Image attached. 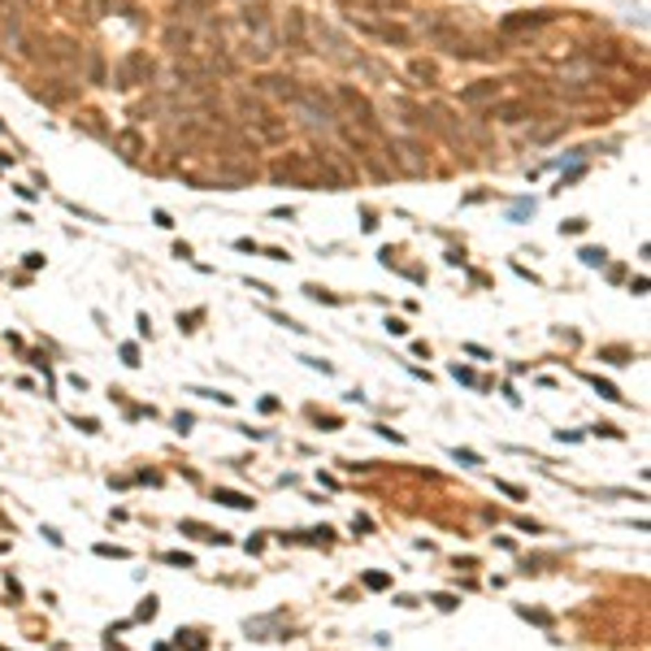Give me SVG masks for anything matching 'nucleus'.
<instances>
[{"mask_svg":"<svg viewBox=\"0 0 651 651\" xmlns=\"http://www.w3.org/2000/svg\"><path fill=\"white\" fill-rule=\"evenodd\" d=\"M339 135H344V143L356 157H373V148L382 143V135H369V130H361V126H339Z\"/></svg>","mask_w":651,"mask_h":651,"instance_id":"obj_15","label":"nucleus"},{"mask_svg":"<svg viewBox=\"0 0 651 651\" xmlns=\"http://www.w3.org/2000/svg\"><path fill=\"white\" fill-rule=\"evenodd\" d=\"M87 78H91L96 87H105V61H100V53L87 57Z\"/></svg>","mask_w":651,"mask_h":651,"instance_id":"obj_21","label":"nucleus"},{"mask_svg":"<svg viewBox=\"0 0 651 651\" xmlns=\"http://www.w3.org/2000/svg\"><path fill=\"white\" fill-rule=\"evenodd\" d=\"M213 499H217V503H226V508H252V503H256V499L239 495V491H222V486L213 491Z\"/></svg>","mask_w":651,"mask_h":651,"instance_id":"obj_20","label":"nucleus"},{"mask_svg":"<svg viewBox=\"0 0 651 651\" xmlns=\"http://www.w3.org/2000/svg\"><path fill=\"white\" fill-rule=\"evenodd\" d=\"M113 139V152H118L122 161H139L143 152H148V139L139 135V126H126V130H118V135H109Z\"/></svg>","mask_w":651,"mask_h":651,"instance_id":"obj_13","label":"nucleus"},{"mask_svg":"<svg viewBox=\"0 0 651 651\" xmlns=\"http://www.w3.org/2000/svg\"><path fill=\"white\" fill-rule=\"evenodd\" d=\"M421 30H426V39L434 44V48H443L447 57H461V61H469V57H478L474 48H469V39L456 30L452 22H443V18H430V22H421Z\"/></svg>","mask_w":651,"mask_h":651,"instance_id":"obj_4","label":"nucleus"},{"mask_svg":"<svg viewBox=\"0 0 651 651\" xmlns=\"http://www.w3.org/2000/svg\"><path fill=\"white\" fill-rule=\"evenodd\" d=\"M248 126H252V135H256L260 143H283V139H287V118H274L269 109H265V113H256Z\"/></svg>","mask_w":651,"mask_h":651,"instance_id":"obj_14","label":"nucleus"},{"mask_svg":"<svg viewBox=\"0 0 651 651\" xmlns=\"http://www.w3.org/2000/svg\"><path fill=\"white\" fill-rule=\"evenodd\" d=\"M386 330H391V335H409V326H404L400 317H391V321H386Z\"/></svg>","mask_w":651,"mask_h":651,"instance_id":"obj_33","label":"nucleus"},{"mask_svg":"<svg viewBox=\"0 0 651 651\" xmlns=\"http://www.w3.org/2000/svg\"><path fill=\"white\" fill-rule=\"evenodd\" d=\"M495 491H503L508 499H526V491H521V486H512V482H495Z\"/></svg>","mask_w":651,"mask_h":651,"instance_id":"obj_27","label":"nucleus"},{"mask_svg":"<svg viewBox=\"0 0 651 651\" xmlns=\"http://www.w3.org/2000/svg\"><path fill=\"white\" fill-rule=\"evenodd\" d=\"M482 118L486 122H499V126H517V122H526V118H539V109H534V100H526V96H517V100H491L482 109Z\"/></svg>","mask_w":651,"mask_h":651,"instance_id":"obj_7","label":"nucleus"},{"mask_svg":"<svg viewBox=\"0 0 651 651\" xmlns=\"http://www.w3.org/2000/svg\"><path fill=\"white\" fill-rule=\"evenodd\" d=\"M148 83H157V61L148 53H126L118 61V70H113V83L109 87L130 91V87H148Z\"/></svg>","mask_w":651,"mask_h":651,"instance_id":"obj_1","label":"nucleus"},{"mask_svg":"<svg viewBox=\"0 0 651 651\" xmlns=\"http://www.w3.org/2000/svg\"><path fill=\"white\" fill-rule=\"evenodd\" d=\"M157 109H161V100H139L135 109H130V122H143V118H152Z\"/></svg>","mask_w":651,"mask_h":651,"instance_id":"obj_22","label":"nucleus"},{"mask_svg":"<svg viewBox=\"0 0 651 651\" xmlns=\"http://www.w3.org/2000/svg\"><path fill=\"white\" fill-rule=\"evenodd\" d=\"M365 586H373V591H382V586H391V578H386V573H369V578H365Z\"/></svg>","mask_w":651,"mask_h":651,"instance_id":"obj_29","label":"nucleus"},{"mask_svg":"<svg viewBox=\"0 0 651 651\" xmlns=\"http://www.w3.org/2000/svg\"><path fill=\"white\" fill-rule=\"evenodd\" d=\"M74 126L78 130H87V135H96V139H109V126H105V113H96V109H83L74 118Z\"/></svg>","mask_w":651,"mask_h":651,"instance_id":"obj_18","label":"nucleus"},{"mask_svg":"<svg viewBox=\"0 0 651 651\" xmlns=\"http://www.w3.org/2000/svg\"><path fill=\"white\" fill-rule=\"evenodd\" d=\"M96 551H100V556H118V560H126V551H122V547H109V543H100Z\"/></svg>","mask_w":651,"mask_h":651,"instance_id":"obj_32","label":"nucleus"},{"mask_svg":"<svg viewBox=\"0 0 651 651\" xmlns=\"http://www.w3.org/2000/svg\"><path fill=\"white\" fill-rule=\"evenodd\" d=\"M30 96L44 105H74L78 100V87L65 83V78H48V83H30Z\"/></svg>","mask_w":651,"mask_h":651,"instance_id":"obj_12","label":"nucleus"},{"mask_svg":"<svg viewBox=\"0 0 651 651\" xmlns=\"http://www.w3.org/2000/svg\"><path fill=\"white\" fill-rule=\"evenodd\" d=\"M283 44H287L296 57L313 53V48H308V18H304L300 9H287V18H283Z\"/></svg>","mask_w":651,"mask_h":651,"instance_id":"obj_10","label":"nucleus"},{"mask_svg":"<svg viewBox=\"0 0 651 651\" xmlns=\"http://www.w3.org/2000/svg\"><path fill=\"white\" fill-rule=\"evenodd\" d=\"M560 231H564V235H582V231H586V222H582V217H573V222H564Z\"/></svg>","mask_w":651,"mask_h":651,"instance_id":"obj_30","label":"nucleus"},{"mask_svg":"<svg viewBox=\"0 0 651 651\" xmlns=\"http://www.w3.org/2000/svg\"><path fill=\"white\" fill-rule=\"evenodd\" d=\"M556 22V9H521V13H503L499 18V35L503 39H517V35H534Z\"/></svg>","mask_w":651,"mask_h":651,"instance_id":"obj_5","label":"nucleus"},{"mask_svg":"<svg viewBox=\"0 0 651 651\" xmlns=\"http://www.w3.org/2000/svg\"><path fill=\"white\" fill-rule=\"evenodd\" d=\"M122 361L126 365H139V348L135 344H122Z\"/></svg>","mask_w":651,"mask_h":651,"instance_id":"obj_28","label":"nucleus"},{"mask_svg":"<svg viewBox=\"0 0 651 651\" xmlns=\"http://www.w3.org/2000/svg\"><path fill=\"white\" fill-rule=\"evenodd\" d=\"M161 39H166V48H170V53H178V57H183V53H191V48H195V30L174 22V26H166V35H161Z\"/></svg>","mask_w":651,"mask_h":651,"instance_id":"obj_17","label":"nucleus"},{"mask_svg":"<svg viewBox=\"0 0 651 651\" xmlns=\"http://www.w3.org/2000/svg\"><path fill=\"white\" fill-rule=\"evenodd\" d=\"M239 26L248 30V39L260 48H274V35H278V22H274V9L269 5H243L239 13Z\"/></svg>","mask_w":651,"mask_h":651,"instance_id":"obj_6","label":"nucleus"},{"mask_svg":"<svg viewBox=\"0 0 651 651\" xmlns=\"http://www.w3.org/2000/svg\"><path fill=\"white\" fill-rule=\"evenodd\" d=\"M274 183H296V187H317V166H313V152H287L269 166Z\"/></svg>","mask_w":651,"mask_h":651,"instance_id":"obj_2","label":"nucleus"},{"mask_svg":"<svg viewBox=\"0 0 651 651\" xmlns=\"http://www.w3.org/2000/svg\"><path fill=\"white\" fill-rule=\"evenodd\" d=\"M465 352H469V356H482V361H491V352L478 348V344H465Z\"/></svg>","mask_w":651,"mask_h":651,"instance_id":"obj_35","label":"nucleus"},{"mask_svg":"<svg viewBox=\"0 0 651 651\" xmlns=\"http://www.w3.org/2000/svg\"><path fill=\"white\" fill-rule=\"evenodd\" d=\"M409 74L417 78L413 87H434V78H438V70H434L430 61H413V65H409Z\"/></svg>","mask_w":651,"mask_h":651,"instance_id":"obj_19","label":"nucleus"},{"mask_svg":"<svg viewBox=\"0 0 651 651\" xmlns=\"http://www.w3.org/2000/svg\"><path fill=\"white\" fill-rule=\"evenodd\" d=\"M335 105H339V109H348L361 130H369V135H382V126H378V109L369 105V96H365V91H356L352 83H344V87L335 91Z\"/></svg>","mask_w":651,"mask_h":651,"instance_id":"obj_3","label":"nucleus"},{"mask_svg":"<svg viewBox=\"0 0 651 651\" xmlns=\"http://www.w3.org/2000/svg\"><path fill=\"white\" fill-rule=\"evenodd\" d=\"M348 13H382V18H391V13H404L409 9V0H339Z\"/></svg>","mask_w":651,"mask_h":651,"instance_id":"obj_16","label":"nucleus"},{"mask_svg":"<svg viewBox=\"0 0 651 651\" xmlns=\"http://www.w3.org/2000/svg\"><path fill=\"white\" fill-rule=\"evenodd\" d=\"M152 222H157V226H166V231H170V226H174V222H170V213H166V208H157V213H152Z\"/></svg>","mask_w":651,"mask_h":651,"instance_id":"obj_34","label":"nucleus"},{"mask_svg":"<svg viewBox=\"0 0 651 651\" xmlns=\"http://www.w3.org/2000/svg\"><path fill=\"white\" fill-rule=\"evenodd\" d=\"M591 382H595V391H599L604 400H621V391H616L612 382H599V378H591Z\"/></svg>","mask_w":651,"mask_h":651,"instance_id":"obj_25","label":"nucleus"},{"mask_svg":"<svg viewBox=\"0 0 651 651\" xmlns=\"http://www.w3.org/2000/svg\"><path fill=\"white\" fill-rule=\"evenodd\" d=\"M578 256L586 260V265H604V260H608V252H604V248H582Z\"/></svg>","mask_w":651,"mask_h":651,"instance_id":"obj_23","label":"nucleus"},{"mask_svg":"<svg viewBox=\"0 0 651 651\" xmlns=\"http://www.w3.org/2000/svg\"><path fill=\"white\" fill-rule=\"evenodd\" d=\"M352 26L361 30V35H369V39H382V44H391V48H409V44H413V30H409V26H400V22L356 18V13H352Z\"/></svg>","mask_w":651,"mask_h":651,"instance_id":"obj_8","label":"nucleus"},{"mask_svg":"<svg viewBox=\"0 0 651 651\" xmlns=\"http://www.w3.org/2000/svg\"><path fill=\"white\" fill-rule=\"evenodd\" d=\"M452 456H456L461 465H482V456H478V452H469V447H452Z\"/></svg>","mask_w":651,"mask_h":651,"instance_id":"obj_24","label":"nucleus"},{"mask_svg":"<svg viewBox=\"0 0 651 651\" xmlns=\"http://www.w3.org/2000/svg\"><path fill=\"white\" fill-rule=\"evenodd\" d=\"M135 616H139V621H152V616H157V599L148 595V599H143V608H139Z\"/></svg>","mask_w":651,"mask_h":651,"instance_id":"obj_26","label":"nucleus"},{"mask_svg":"<svg viewBox=\"0 0 651 651\" xmlns=\"http://www.w3.org/2000/svg\"><path fill=\"white\" fill-rule=\"evenodd\" d=\"M252 87L274 96V100H283V105H296L300 91H304V83H300V78H291V74H260V78H252Z\"/></svg>","mask_w":651,"mask_h":651,"instance_id":"obj_9","label":"nucleus"},{"mask_svg":"<svg viewBox=\"0 0 651 651\" xmlns=\"http://www.w3.org/2000/svg\"><path fill=\"white\" fill-rule=\"evenodd\" d=\"M499 96H503V78H478V83L461 87V105H469V109H486L491 100H499Z\"/></svg>","mask_w":651,"mask_h":651,"instance_id":"obj_11","label":"nucleus"},{"mask_svg":"<svg viewBox=\"0 0 651 651\" xmlns=\"http://www.w3.org/2000/svg\"><path fill=\"white\" fill-rule=\"evenodd\" d=\"M166 560H170V564H183V569H191V556H187V551H170Z\"/></svg>","mask_w":651,"mask_h":651,"instance_id":"obj_31","label":"nucleus"}]
</instances>
